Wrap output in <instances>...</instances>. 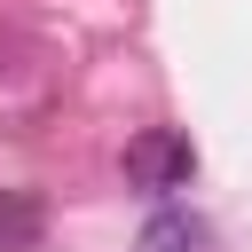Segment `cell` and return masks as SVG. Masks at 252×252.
Listing matches in <instances>:
<instances>
[{"mask_svg":"<svg viewBox=\"0 0 252 252\" xmlns=\"http://www.w3.org/2000/svg\"><path fill=\"white\" fill-rule=\"evenodd\" d=\"M126 181L150 189V197L189 189V181H197V142H189L181 126H142V134L126 142Z\"/></svg>","mask_w":252,"mask_h":252,"instance_id":"1","label":"cell"},{"mask_svg":"<svg viewBox=\"0 0 252 252\" xmlns=\"http://www.w3.org/2000/svg\"><path fill=\"white\" fill-rule=\"evenodd\" d=\"M134 252H213V228H205L189 205H165V213H150V220H142Z\"/></svg>","mask_w":252,"mask_h":252,"instance_id":"2","label":"cell"}]
</instances>
